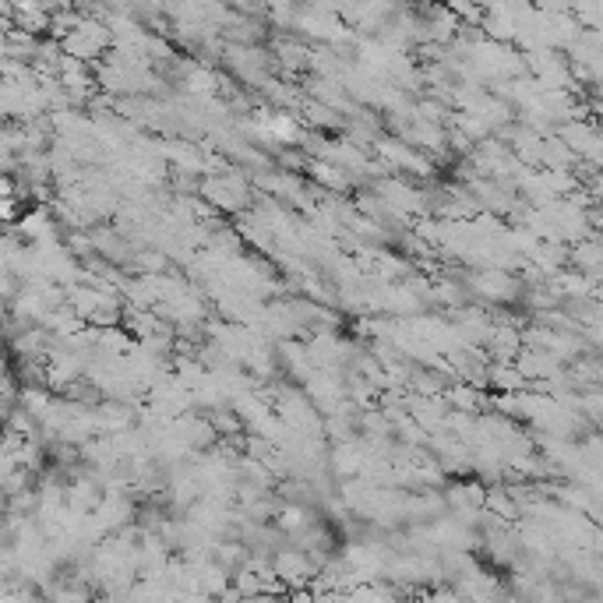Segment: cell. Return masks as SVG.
Listing matches in <instances>:
<instances>
[{
	"label": "cell",
	"instance_id": "1",
	"mask_svg": "<svg viewBox=\"0 0 603 603\" xmlns=\"http://www.w3.org/2000/svg\"><path fill=\"white\" fill-rule=\"evenodd\" d=\"M251 184L254 177H247L244 170H223L201 180L198 194L209 201L216 212H244L247 201H251Z\"/></svg>",
	"mask_w": 603,
	"mask_h": 603
},
{
	"label": "cell",
	"instance_id": "2",
	"mask_svg": "<svg viewBox=\"0 0 603 603\" xmlns=\"http://www.w3.org/2000/svg\"><path fill=\"white\" fill-rule=\"evenodd\" d=\"M268 565H272V572L283 579V586L290 589V593L311 586V582L321 575L318 561L311 558V551H307V547H276V551H272V558H268Z\"/></svg>",
	"mask_w": 603,
	"mask_h": 603
},
{
	"label": "cell",
	"instance_id": "3",
	"mask_svg": "<svg viewBox=\"0 0 603 603\" xmlns=\"http://www.w3.org/2000/svg\"><path fill=\"white\" fill-rule=\"evenodd\" d=\"M307 177H311L318 187H325V191H332V194H346L353 187L350 184L353 173L346 170L343 163H335V159H318V156H314L311 163H307Z\"/></svg>",
	"mask_w": 603,
	"mask_h": 603
},
{
	"label": "cell",
	"instance_id": "4",
	"mask_svg": "<svg viewBox=\"0 0 603 603\" xmlns=\"http://www.w3.org/2000/svg\"><path fill=\"white\" fill-rule=\"evenodd\" d=\"M473 286H477L484 297H491V300H508L512 297V283H508L505 276H498V272H480L477 279H473Z\"/></svg>",
	"mask_w": 603,
	"mask_h": 603
},
{
	"label": "cell",
	"instance_id": "5",
	"mask_svg": "<svg viewBox=\"0 0 603 603\" xmlns=\"http://www.w3.org/2000/svg\"><path fill=\"white\" fill-rule=\"evenodd\" d=\"M166 265H170V258L159 254V251H142L138 258H134V268H138L142 276H163Z\"/></svg>",
	"mask_w": 603,
	"mask_h": 603
}]
</instances>
